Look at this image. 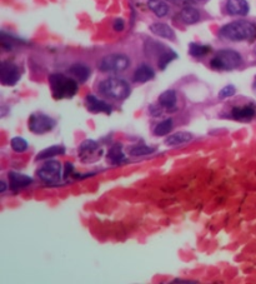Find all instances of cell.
Returning <instances> with one entry per match:
<instances>
[{
    "label": "cell",
    "mask_w": 256,
    "mask_h": 284,
    "mask_svg": "<svg viewBox=\"0 0 256 284\" xmlns=\"http://www.w3.org/2000/svg\"><path fill=\"white\" fill-rule=\"evenodd\" d=\"M211 51V46L198 44V43H190L189 44V54L195 58H201Z\"/></svg>",
    "instance_id": "24"
},
{
    "label": "cell",
    "mask_w": 256,
    "mask_h": 284,
    "mask_svg": "<svg viewBox=\"0 0 256 284\" xmlns=\"http://www.w3.org/2000/svg\"><path fill=\"white\" fill-rule=\"evenodd\" d=\"M38 177L48 184H54L61 178V164L56 160H49L38 171Z\"/></svg>",
    "instance_id": "8"
},
{
    "label": "cell",
    "mask_w": 256,
    "mask_h": 284,
    "mask_svg": "<svg viewBox=\"0 0 256 284\" xmlns=\"http://www.w3.org/2000/svg\"><path fill=\"white\" fill-rule=\"evenodd\" d=\"M65 153V148L60 146H53L49 147V148H45L44 150L39 153L37 155V160H44V159H50V158L56 157V155H61Z\"/></svg>",
    "instance_id": "22"
},
{
    "label": "cell",
    "mask_w": 256,
    "mask_h": 284,
    "mask_svg": "<svg viewBox=\"0 0 256 284\" xmlns=\"http://www.w3.org/2000/svg\"><path fill=\"white\" fill-rule=\"evenodd\" d=\"M103 155V148L98 144V141L92 139H86L79 147V158L83 163H95Z\"/></svg>",
    "instance_id": "7"
},
{
    "label": "cell",
    "mask_w": 256,
    "mask_h": 284,
    "mask_svg": "<svg viewBox=\"0 0 256 284\" xmlns=\"http://www.w3.org/2000/svg\"><path fill=\"white\" fill-rule=\"evenodd\" d=\"M254 51H255V54H256V46H255V49H254Z\"/></svg>",
    "instance_id": "35"
},
{
    "label": "cell",
    "mask_w": 256,
    "mask_h": 284,
    "mask_svg": "<svg viewBox=\"0 0 256 284\" xmlns=\"http://www.w3.org/2000/svg\"><path fill=\"white\" fill-rule=\"evenodd\" d=\"M170 2L171 4L176 5V7H180V8H185V7H189V5L194 4L193 0H168Z\"/></svg>",
    "instance_id": "29"
},
{
    "label": "cell",
    "mask_w": 256,
    "mask_h": 284,
    "mask_svg": "<svg viewBox=\"0 0 256 284\" xmlns=\"http://www.w3.org/2000/svg\"><path fill=\"white\" fill-rule=\"evenodd\" d=\"M8 177H9L10 189L14 190V192H18V190L28 187L29 184H31L33 183V179L30 177L24 176V174H20V173H16V172H9Z\"/></svg>",
    "instance_id": "13"
},
{
    "label": "cell",
    "mask_w": 256,
    "mask_h": 284,
    "mask_svg": "<svg viewBox=\"0 0 256 284\" xmlns=\"http://www.w3.org/2000/svg\"><path fill=\"white\" fill-rule=\"evenodd\" d=\"M242 63V56L240 53L233 49H222L215 54L214 58L211 59L210 65L212 69L216 70H234L239 68Z\"/></svg>",
    "instance_id": "3"
},
{
    "label": "cell",
    "mask_w": 256,
    "mask_h": 284,
    "mask_svg": "<svg viewBox=\"0 0 256 284\" xmlns=\"http://www.w3.org/2000/svg\"><path fill=\"white\" fill-rule=\"evenodd\" d=\"M155 148H152V147H148V146H144V144H139V146H135L133 147L132 149H130V155H133V157H143V155H149V154H152V153L155 152Z\"/></svg>",
    "instance_id": "26"
},
{
    "label": "cell",
    "mask_w": 256,
    "mask_h": 284,
    "mask_svg": "<svg viewBox=\"0 0 256 284\" xmlns=\"http://www.w3.org/2000/svg\"><path fill=\"white\" fill-rule=\"evenodd\" d=\"M86 108L91 113H104V114H111V106L105 103L104 100H100L95 95H88L85 99Z\"/></svg>",
    "instance_id": "11"
},
{
    "label": "cell",
    "mask_w": 256,
    "mask_h": 284,
    "mask_svg": "<svg viewBox=\"0 0 256 284\" xmlns=\"http://www.w3.org/2000/svg\"><path fill=\"white\" fill-rule=\"evenodd\" d=\"M5 190H7V184H5V182H0V193H4Z\"/></svg>",
    "instance_id": "32"
},
{
    "label": "cell",
    "mask_w": 256,
    "mask_h": 284,
    "mask_svg": "<svg viewBox=\"0 0 256 284\" xmlns=\"http://www.w3.org/2000/svg\"><path fill=\"white\" fill-rule=\"evenodd\" d=\"M10 146H12V149L16 153H24L26 149H28V141L25 140L21 136H14L10 141Z\"/></svg>",
    "instance_id": "27"
},
{
    "label": "cell",
    "mask_w": 256,
    "mask_h": 284,
    "mask_svg": "<svg viewBox=\"0 0 256 284\" xmlns=\"http://www.w3.org/2000/svg\"><path fill=\"white\" fill-rule=\"evenodd\" d=\"M148 7L159 18H163L169 13V7L164 0H148Z\"/></svg>",
    "instance_id": "20"
},
{
    "label": "cell",
    "mask_w": 256,
    "mask_h": 284,
    "mask_svg": "<svg viewBox=\"0 0 256 284\" xmlns=\"http://www.w3.org/2000/svg\"><path fill=\"white\" fill-rule=\"evenodd\" d=\"M154 76L155 72L151 69V67L143 64L136 68L134 73V81L135 83H146V81H150L151 79H154Z\"/></svg>",
    "instance_id": "15"
},
{
    "label": "cell",
    "mask_w": 256,
    "mask_h": 284,
    "mask_svg": "<svg viewBox=\"0 0 256 284\" xmlns=\"http://www.w3.org/2000/svg\"><path fill=\"white\" fill-rule=\"evenodd\" d=\"M69 73L73 75V78H75L76 80L80 81V83H84V81L88 80V78L91 74L90 69H89L86 65L80 64V63L72 65V67L69 68Z\"/></svg>",
    "instance_id": "17"
},
{
    "label": "cell",
    "mask_w": 256,
    "mask_h": 284,
    "mask_svg": "<svg viewBox=\"0 0 256 284\" xmlns=\"http://www.w3.org/2000/svg\"><path fill=\"white\" fill-rule=\"evenodd\" d=\"M256 117V104L249 103L241 106H234L231 109V118L238 120V122L247 123Z\"/></svg>",
    "instance_id": "10"
},
{
    "label": "cell",
    "mask_w": 256,
    "mask_h": 284,
    "mask_svg": "<svg viewBox=\"0 0 256 284\" xmlns=\"http://www.w3.org/2000/svg\"><path fill=\"white\" fill-rule=\"evenodd\" d=\"M191 139H193V134H190V133L178 132L169 135L168 138L165 139V144L168 147H178V146H181V144L189 143Z\"/></svg>",
    "instance_id": "16"
},
{
    "label": "cell",
    "mask_w": 256,
    "mask_h": 284,
    "mask_svg": "<svg viewBox=\"0 0 256 284\" xmlns=\"http://www.w3.org/2000/svg\"><path fill=\"white\" fill-rule=\"evenodd\" d=\"M49 86L51 94L55 99H70L78 93V83L73 78H68L64 74H51L49 76Z\"/></svg>",
    "instance_id": "2"
},
{
    "label": "cell",
    "mask_w": 256,
    "mask_h": 284,
    "mask_svg": "<svg viewBox=\"0 0 256 284\" xmlns=\"http://www.w3.org/2000/svg\"><path fill=\"white\" fill-rule=\"evenodd\" d=\"M171 129H173V120L165 119V120H163V122H160L159 124L155 127L154 134L157 135V136L168 135L169 133L171 132Z\"/></svg>",
    "instance_id": "25"
},
{
    "label": "cell",
    "mask_w": 256,
    "mask_h": 284,
    "mask_svg": "<svg viewBox=\"0 0 256 284\" xmlns=\"http://www.w3.org/2000/svg\"><path fill=\"white\" fill-rule=\"evenodd\" d=\"M73 173H74V166L70 163H67V168H65V178H73Z\"/></svg>",
    "instance_id": "31"
},
{
    "label": "cell",
    "mask_w": 256,
    "mask_h": 284,
    "mask_svg": "<svg viewBox=\"0 0 256 284\" xmlns=\"http://www.w3.org/2000/svg\"><path fill=\"white\" fill-rule=\"evenodd\" d=\"M173 283H198L195 280H181V279H175L173 280Z\"/></svg>",
    "instance_id": "33"
},
{
    "label": "cell",
    "mask_w": 256,
    "mask_h": 284,
    "mask_svg": "<svg viewBox=\"0 0 256 284\" xmlns=\"http://www.w3.org/2000/svg\"><path fill=\"white\" fill-rule=\"evenodd\" d=\"M130 64V60L124 54H110L99 62V69L104 73L124 72Z\"/></svg>",
    "instance_id": "6"
},
{
    "label": "cell",
    "mask_w": 256,
    "mask_h": 284,
    "mask_svg": "<svg viewBox=\"0 0 256 284\" xmlns=\"http://www.w3.org/2000/svg\"><path fill=\"white\" fill-rule=\"evenodd\" d=\"M252 90H254V93L256 94V76L254 79V83H252Z\"/></svg>",
    "instance_id": "34"
},
{
    "label": "cell",
    "mask_w": 256,
    "mask_h": 284,
    "mask_svg": "<svg viewBox=\"0 0 256 284\" xmlns=\"http://www.w3.org/2000/svg\"><path fill=\"white\" fill-rule=\"evenodd\" d=\"M99 90L102 94L113 99L122 100L130 95V86L120 78H108L99 84Z\"/></svg>",
    "instance_id": "4"
},
{
    "label": "cell",
    "mask_w": 256,
    "mask_h": 284,
    "mask_svg": "<svg viewBox=\"0 0 256 284\" xmlns=\"http://www.w3.org/2000/svg\"><path fill=\"white\" fill-rule=\"evenodd\" d=\"M20 70L18 65L12 62H3L0 67V80L3 86L13 87L20 80Z\"/></svg>",
    "instance_id": "9"
},
{
    "label": "cell",
    "mask_w": 256,
    "mask_h": 284,
    "mask_svg": "<svg viewBox=\"0 0 256 284\" xmlns=\"http://www.w3.org/2000/svg\"><path fill=\"white\" fill-rule=\"evenodd\" d=\"M157 65H159V68L162 70L166 69V67H168L169 64H170L173 60H175L178 58V54L175 53L174 50H171V49H166L165 51H163L162 54H160L159 56H157Z\"/></svg>",
    "instance_id": "23"
},
{
    "label": "cell",
    "mask_w": 256,
    "mask_h": 284,
    "mask_svg": "<svg viewBox=\"0 0 256 284\" xmlns=\"http://www.w3.org/2000/svg\"><path fill=\"white\" fill-rule=\"evenodd\" d=\"M55 125H56L55 120L50 118L49 116H46L44 113H40V111L33 113L30 118L28 120L29 130L38 135H42V134H45V133L51 132V130L55 128Z\"/></svg>",
    "instance_id": "5"
},
{
    "label": "cell",
    "mask_w": 256,
    "mask_h": 284,
    "mask_svg": "<svg viewBox=\"0 0 256 284\" xmlns=\"http://www.w3.org/2000/svg\"><path fill=\"white\" fill-rule=\"evenodd\" d=\"M108 159L111 164H119V163L124 162L125 155L122 153V146L120 143H115L111 147L108 153Z\"/></svg>",
    "instance_id": "21"
},
{
    "label": "cell",
    "mask_w": 256,
    "mask_h": 284,
    "mask_svg": "<svg viewBox=\"0 0 256 284\" xmlns=\"http://www.w3.org/2000/svg\"><path fill=\"white\" fill-rule=\"evenodd\" d=\"M150 32L155 34L156 37L164 38V39H175V32H174L171 26H169L165 23H154L151 24Z\"/></svg>",
    "instance_id": "14"
},
{
    "label": "cell",
    "mask_w": 256,
    "mask_h": 284,
    "mask_svg": "<svg viewBox=\"0 0 256 284\" xmlns=\"http://www.w3.org/2000/svg\"><path fill=\"white\" fill-rule=\"evenodd\" d=\"M113 28L115 32H122L125 28V21L120 18L115 19V20H114V24H113Z\"/></svg>",
    "instance_id": "30"
},
{
    "label": "cell",
    "mask_w": 256,
    "mask_h": 284,
    "mask_svg": "<svg viewBox=\"0 0 256 284\" xmlns=\"http://www.w3.org/2000/svg\"><path fill=\"white\" fill-rule=\"evenodd\" d=\"M235 93H236L235 87H234V86H226L221 90H220L219 98H220V99H226V98L233 97Z\"/></svg>",
    "instance_id": "28"
},
{
    "label": "cell",
    "mask_w": 256,
    "mask_h": 284,
    "mask_svg": "<svg viewBox=\"0 0 256 284\" xmlns=\"http://www.w3.org/2000/svg\"><path fill=\"white\" fill-rule=\"evenodd\" d=\"M176 102H178V97H176V92L173 89L165 90L159 97V104L164 108H174L176 105Z\"/></svg>",
    "instance_id": "19"
},
{
    "label": "cell",
    "mask_w": 256,
    "mask_h": 284,
    "mask_svg": "<svg viewBox=\"0 0 256 284\" xmlns=\"http://www.w3.org/2000/svg\"><path fill=\"white\" fill-rule=\"evenodd\" d=\"M249 3L246 0H226V12L230 15L245 16L249 14Z\"/></svg>",
    "instance_id": "12"
},
{
    "label": "cell",
    "mask_w": 256,
    "mask_h": 284,
    "mask_svg": "<svg viewBox=\"0 0 256 284\" xmlns=\"http://www.w3.org/2000/svg\"><path fill=\"white\" fill-rule=\"evenodd\" d=\"M200 13L196 8L193 7V5H189V7L182 8V10L180 12V19L184 21L185 24H196L198 21H200Z\"/></svg>",
    "instance_id": "18"
},
{
    "label": "cell",
    "mask_w": 256,
    "mask_h": 284,
    "mask_svg": "<svg viewBox=\"0 0 256 284\" xmlns=\"http://www.w3.org/2000/svg\"><path fill=\"white\" fill-rule=\"evenodd\" d=\"M219 34L230 42H244L256 38V25L247 20L231 21L220 29Z\"/></svg>",
    "instance_id": "1"
}]
</instances>
